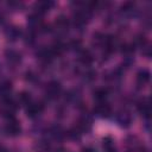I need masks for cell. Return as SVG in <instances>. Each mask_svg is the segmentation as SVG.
<instances>
[{"mask_svg": "<svg viewBox=\"0 0 152 152\" xmlns=\"http://www.w3.org/2000/svg\"><path fill=\"white\" fill-rule=\"evenodd\" d=\"M17 110V103L11 99H5L1 101L0 104V112L4 118L6 119H13Z\"/></svg>", "mask_w": 152, "mask_h": 152, "instance_id": "1", "label": "cell"}, {"mask_svg": "<svg viewBox=\"0 0 152 152\" xmlns=\"http://www.w3.org/2000/svg\"><path fill=\"white\" fill-rule=\"evenodd\" d=\"M5 133L10 137H17L20 134L21 132V127H20V124L19 121L13 118V119H7V122L5 125Z\"/></svg>", "mask_w": 152, "mask_h": 152, "instance_id": "2", "label": "cell"}, {"mask_svg": "<svg viewBox=\"0 0 152 152\" xmlns=\"http://www.w3.org/2000/svg\"><path fill=\"white\" fill-rule=\"evenodd\" d=\"M61 91H62V86L57 81L49 82L48 86H46V88H45V94H46V96L49 99H56V97H58L59 94H61Z\"/></svg>", "mask_w": 152, "mask_h": 152, "instance_id": "3", "label": "cell"}, {"mask_svg": "<svg viewBox=\"0 0 152 152\" xmlns=\"http://www.w3.org/2000/svg\"><path fill=\"white\" fill-rule=\"evenodd\" d=\"M44 110V104L42 102H30L26 107V114L30 118H36Z\"/></svg>", "mask_w": 152, "mask_h": 152, "instance_id": "4", "label": "cell"}, {"mask_svg": "<svg viewBox=\"0 0 152 152\" xmlns=\"http://www.w3.org/2000/svg\"><path fill=\"white\" fill-rule=\"evenodd\" d=\"M94 113L97 114L99 116L107 118L110 115L112 109H110V106L106 101H102V102H96V104L94 107Z\"/></svg>", "mask_w": 152, "mask_h": 152, "instance_id": "5", "label": "cell"}, {"mask_svg": "<svg viewBox=\"0 0 152 152\" xmlns=\"http://www.w3.org/2000/svg\"><path fill=\"white\" fill-rule=\"evenodd\" d=\"M12 89H13V86H12V82L11 81H8V80L2 81L0 83V97H1V100L11 99Z\"/></svg>", "mask_w": 152, "mask_h": 152, "instance_id": "6", "label": "cell"}, {"mask_svg": "<svg viewBox=\"0 0 152 152\" xmlns=\"http://www.w3.org/2000/svg\"><path fill=\"white\" fill-rule=\"evenodd\" d=\"M52 6H53V2L52 1H46V0L38 1V2L34 4V13H37L39 15H43L44 13H46L48 11H50Z\"/></svg>", "mask_w": 152, "mask_h": 152, "instance_id": "7", "label": "cell"}, {"mask_svg": "<svg viewBox=\"0 0 152 152\" xmlns=\"http://www.w3.org/2000/svg\"><path fill=\"white\" fill-rule=\"evenodd\" d=\"M116 121H118L121 126L127 127V126H129L131 122H132V116H131V114H129L128 112L121 110V112H119V113L116 114Z\"/></svg>", "mask_w": 152, "mask_h": 152, "instance_id": "8", "label": "cell"}, {"mask_svg": "<svg viewBox=\"0 0 152 152\" xmlns=\"http://www.w3.org/2000/svg\"><path fill=\"white\" fill-rule=\"evenodd\" d=\"M5 57H6V59H7V62L10 63V64H18L20 61H21V56H20V53L18 52V51H15V50H7L6 52H5Z\"/></svg>", "mask_w": 152, "mask_h": 152, "instance_id": "9", "label": "cell"}, {"mask_svg": "<svg viewBox=\"0 0 152 152\" xmlns=\"http://www.w3.org/2000/svg\"><path fill=\"white\" fill-rule=\"evenodd\" d=\"M150 78H151V74L148 70L146 69H142V70H139L138 74H137V83L139 86H145L150 82Z\"/></svg>", "mask_w": 152, "mask_h": 152, "instance_id": "10", "label": "cell"}, {"mask_svg": "<svg viewBox=\"0 0 152 152\" xmlns=\"http://www.w3.org/2000/svg\"><path fill=\"white\" fill-rule=\"evenodd\" d=\"M55 27L57 31H66L69 27V20L64 15H59L55 21Z\"/></svg>", "mask_w": 152, "mask_h": 152, "instance_id": "11", "label": "cell"}, {"mask_svg": "<svg viewBox=\"0 0 152 152\" xmlns=\"http://www.w3.org/2000/svg\"><path fill=\"white\" fill-rule=\"evenodd\" d=\"M138 109L141 113V115H144L145 118H148L151 114V104L148 99H144L139 104H138Z\"/></svg>", "mask_w": 152, "mask_h": 152, "instance_id": "12", "label": "cell"}, {"mask_svg": "<svg viewBox=\"0 0 152 152\" xmlns=\"http://www.w3.org/2000/svg\"><path fill=\"white\" fill-rule=\"evenodd\" d=\"M108 96V90L106 88H97L95 91H94V99L96 102H102V101H106Z\"/></svg>", "mask_w": 152, "mask_h": 152, "instance_id": "13", "label": "cell"}, {"mask_svg": "<svg viewBox=\"0 0 152 152\" xmlns=\"http://www.w3.org/2000/svg\"><path fill=\"white\" fill-rule=\"evenodd\" d=\"M103 148H104L106 152H116L115 144L112 140V138H109V137H107V138L103 139Z\"/></svg>", "mask_w": 152, "mask_h": 152, "instance_id": "14", "label": "cell"}, {"mask_svg": "<svg viewBox=\"0 0 152 152\" xmlns=\"http://www.w3.org/2000/svg\"><path fill=\"white\" fill-rule=\"evenodd\" d=\"M93 55L90 53V51H88V50H83L82 52H81V55H80V61L83 63V64H86V65H88V64H90L91 62H93Z\"/></svg>", "mask_w": 152, "mask_h": 152, "instance_id": "15", "label": "cell"}, {"mask_svg": "<svg viewBox=\"0 0 152 152\" xmlns=\"http://www.w3.org/2000/svg\"><path fill=\"white\" fill-rule=\"evenodd\" d=\"M34 150L37 152H48L50 150V145L48 141H44V140H40V141H37L36 145H34Z\"/></svg>", "mask_w": 152, "mask_h": 152, "instance_id": "16", "label": "cell"}, {"mask_svg": "<svg viewBox=\"0 0 152 152\" xmlns=\"http://www.w3.org/2000/svg\"><path fill=\"white\" fill-rule=\"evenodd\" d=\"M6 34H7V37L11 38V39H17V38L19 37V34H20V31H19L17 27H11V28H8V30L6 31Z\"/></svg>", "mask_w": 152, "mask_h": 152, "instance_id": "17", "label": "cell"}, {"mask_svg": "<svg viewBox=\"0 0 152 152\" xmlns=\"http://www.w3.org/2000/svg\"><path fill=\"white\" fill-rule=\"evenodd\" d=\"M19 102L27 106V104L31 102V96H30V94L26 93V91H23V93L19 95Z\"/></svg>", "mask_w": 152, "mask_h": 152, "instance_id": "18", "label": "cell"}]
</instances>
